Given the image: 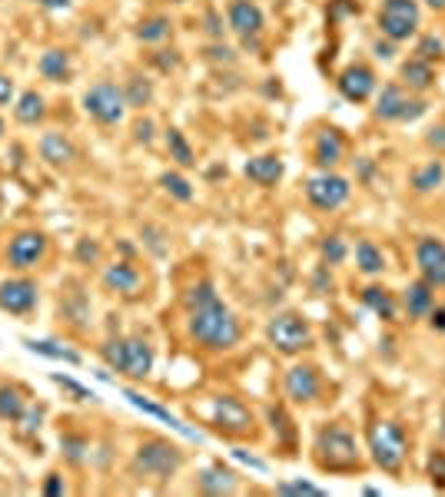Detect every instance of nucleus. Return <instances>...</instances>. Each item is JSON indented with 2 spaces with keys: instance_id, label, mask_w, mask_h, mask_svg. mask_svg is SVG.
Instances as JSON below:
<instances>
[{
  "instance_id": "a878e982",
  "label": "nucleus",
  "mask_w": 445,
  "mask_h": 497,
  "mask_svg": "<svg viewBox=\"0 0 445 497\" xmlns=\"http://www.w3.org/2000/svg\"><path fill=\"white\" fill-rule=\"evenodd\" d=\"M70 70H73L70 51H63V47H51V51H43L41 60H37V73L51 83H63L67 77H70Z\"/></svg>"
},
{
  "instance_id": "3c124183",
  "label": "nucleus",
  "mask_w": 445,
  "mask_h": 497,
  "mask_svg": "<svg viewBox=\"0 0 445 497\" xmlns=\"http://www.w3.org/2000/svg\"><path fill=\"white\" fill-rule=\"evenodd\" d=\"M425 143H429L432 150L445 152V123H439V126H432V130L425 133Z\"/></svg>"
},
{
  "instance_id": "6e6552de",
  "label": "nucleus",
  "mask_w": 445,
  "mask_h": 497,
  "mask_svg": "<svg viewBox=\"0 0 445 497\" xmlns=\"http://www.w3.org/2000/svg\"><path fill=\"white\" fill-rule=\"evenodd\" d=\"M209 425L227 437H246L256 431V415L236 395H217L213 408H209Z\"/></svg>"
},
{
  "instance_id": "37998d69",
  "label": "nucleus",
  "mask_w": 445,
  "mask_h": 497,
  "mask_svg": "<svg viewBox=\"0 0 445 497\" xmlns=\"http://www.w3.org/2000/svg\"><path fill=\"white\" fill-rule=\"evenodd\" d=\"M270 421H273V431H280V435H283V445H292L296 428H292L290 415H286L283 408H270Z\"/></svg>"
},
{
  "instance_id": "c85d7f7f",
  "label": "nucleus",
  "mask_w": 445,
  "mask_h": 497,
  "mask_svg": "<svg viewBox=\"0 0 445 497\" xmlns=\"http://www.w3.org/2000/svg\"><path fill=\"white\" fill-rule=\"evenodd\" d=\"M21 345L27 348V352H33V355L51 358V362H67V365H80L83 362L73 348L60 345V342H51V338H21Z\"/></svg>"
},
{
  "instance_id": "4c0bfd02",
  "label": "nucleus",
  "mask_w": 445,
  "mask_h": 497,
  "mask_svg": "<svg viewBox=\"0 0 445 497\" xmlns=\"http://www.w3.org/2000/svg\"><path fill=\"white\" fill-rule=\"evenodd\" d=\"M276 494H283V497H292V494L296 497H326V487L296 477V481H280V484H276Z\"/></svg>"
},
{
  "instance_id": "2eb2a0df",
  "label": "nucleus",
  "mask_w": 445,
  "mask_h": 497,
  "mask_svg": "<svg viewBox=\"0 0 445 497\" xmlns=\"http://www.w3.org/2000/svg\"><path fill=\"white\" fill-rule=\"evenodd\" d=\"M415 265L432 289H445V243L435 235H422L415 243Z\"/></svg>"
},
{
  "instance_id": "4468645a",
  "label": "nucleus",
  "mask_w": 445,
  "mask_h": 497,
  "mask_svg": "<svg viewBox=\"0 0 445 497\" xmlns=\"http://www.w3.org/2000/svg\"><path fill=\"white\" fill-rule=\"evenodd\" d=\"M283 391L292 405H312L322 395V378L316 365H292L283 378Z\"/></svg>"
},
{
  "instance_id": "13d9d810",
  "label": "nucleus",
  "mask_w": 445,
  "mask_h": 497,
  "mask_svg": "<svg viewBox=\"0 0 445 497\" xmlns=\"http://www.w3.org/2000/svg\"><path fill=\"white\" fill-rule=\"evenodd\" d=\"M156 67L160 70H176V63H180V57H176V51H170V57H153Z\"/></svg>"
},
{
  "instance_id": "864d4df0",
  "label": "nucleus",
  "mask_w": 445,
  "mask_h": 497,
  "mask_svg": "<svg viewBox=\"0 0 445 497\" xmlns=\"http://www.w3.org/2000/svg\"><path fill=\"white\" fill-rule=\"evenodd\" d=\"M312 289H316V292H326V289H332V275H329V265H320V272L312 275Z\"/></svg>"
},
{
  "instance_id": "72a5a7b5",
  "label": "nucleus",
  "mask_w": 445,
  "mask_h": 497,
  "mask_svg": "<svg viewBox=\"0 0 445 497\" xmlns=\"http://www.w3.org/2000/svg\"><path fill=\"white\" fill-rule=\"evenodd\" d=\"M124 97H126V106H134V110H144V106H150V100H153V83L146 80V77H130L124 87Z\"/></svg>"
},
{
  "instance_id": "4be33fe9",
  "label": "nucleus",
  "mask_w": 445,
  "mask_h": 497,
  "mask_svg": "<svg viewBox=\"0 0 445 497\" xmlns=\"http://www.w3.org/2000/svg\"><path fill=\"white\" fill-rule=\"evenodd\" d=\"M283 173H286V166H283V160L280 156H273V152L253 156V160H246V166H243V176H246L249 183L263 186V189H270V186L280 183Z\"/></svg>"
},
{
  "instance_id": "423d86ee",
  "label": "nucleus",
  "mask_w": 445,
  "mask_h": 497,
  "mask_svg": "<svg viewBox=\"0 0 445 497\" xmlns=\"http://www.w3.org/2000/svg\"><path fill=\"white\" fill-rule=\"evenodd\" d=\"M266 342L286 358L302 355L312 345V325L300 312H280L266 325Z\"/></svg>"
},
{
  "instance_id": "cd10ccee",
  "label": "nucleus",
  "mask_w": 445,
  "mask_h": 497,
  "mask_svg": "<svg viewBox=\"0 0 445 497\" xmlns=\"http://www.w3.org/2000/svg\"><path fill=\"white\" fill-rule=\"evenodd\" d=\"M399 77H403V87H409L413 93H425L435 83L432 63L419 60V57H409V60L399 67Z\"/></svg>"
},
{
  "instance_id": "052dcab7",
  "label": "nucleus",
  "mask_w": 445,
  "mask_h": 497,
  "mask_svg": "<svg viewBox=\"0 0 445 497\" xmlns=\"http://www.w3.org/2000/svg\"><path fill=\"white\" fill-rule=\"evenodd\" d=\"M37 4L51 7V11H67V7H70V0H37Z\"/></svg>"
},
{
  "instance_id": "e2e57ef3",
  "label": "nucleus",
  "mask_w": 445,
  "mask_h": 497,
  "mask_svg": "<svg viewBox=\"0 0 445 497\" xmlns=\"http://www.w3.org/2000/svg\"><path fill=\"white\" fill-rule=\"evenodd\" d=\"M425 4H429L432 11H445V0H425Z\"/></svg>"
},
{
  "instance_id": "39448f33",
  "label": "nucleus",
  "mask_w": 445,
  "mask_h": 497,
  "mask_svg": "<svg viewBox=\"0 0 445 497\" xmlns=\"http://www.w3.org/2000/svg\"><path fill=\"white\" fill-rule=\"evenodd\" d=\"M187 465V455L180 445L166 441V437H150L134 451V474L150 477V481H170L180 474V467Z\"/></svg>"
},
{
  "instance_id": "c756f323",
  "label": "nucleus",
  "mask_w": 445,
  "mask_h": 497,
  "mask_svg": "<svg viewBox=\"0 0 445 497\" xmlns=\"http://www.w3.org/2000/svg\"><path fill=\"white\" fill-rule=\"evenodd\" d=\"M23 408H27V391L21 385H0V421H17L23 415Z\"/></svg>"
},
{
  "instance_id": "0e129e2a",
  "label": "nucleus",
  "mask_w": 445,
  "mask_h": 497,
  "mask_svg": "<svg viewBox=\"0 0 445 497\" xmlns=\"http://www.w3.org/2000/svg\"><path fill=\"white\" fill-rule=\"evenodd\" d=\"M4 133H7V123H4V116H0V140H4Z\"/></svg>"
},
{
  "instance_id": "58836bf2",
  "label": "nucleus",
  "mask_w": 445,
  "mask_h": 497,
  "mask_svg": "<svg viewBox=\"0 0 445 497\" xmlns=\"http://www.w3.org/2000/svg\"><path fill=\"white\" fill-rule=\"evenodd\" d=\"M160 186H163L166 193L173 196L176 203H193V196H197V193H193V186H190L180 173H163V176H160Z\"/></svg>"
},
{
  "instance_id": "a19ab883",
  "label": "nucleus",
  "mask_w": 445,
  "mask_h": 497,
  "mask_svg": "<svg viewBox=\"0 0 445 497\" xmlns=\"http://www.w3.org/2000/svg\"><path fill=\"white\" fill-rule=\"evenodd\" d=\"M320 253H322V265H329V269H332V265L346 262L349 249H346V243H342L339 235H329V239H322Z\"/></svg>"
},
{
  "instance_id": "680f3d73",
  "label": "nucleus",
  "mask_w": 445,
  "mask_h": 497,
  "mask_svg": "<svg viewBox=\"0 0 445 497\" xmlns=\"http://www.w3.org/2000/svg\"><path fill=\"white\" fill-rule=\"evenodd\" d=\"M375 57L389 60V57H393V41H389V43H375Z\"/></svg>"
},
{
  "instance_id": "dca6fc26",
  "label": "nucleus",
  "mask_w": 445,
  "mask_h": 497,
  "mask_svg": "<svg viewBox=\"0 0 445 497\" xmlns=\"http://www.w3.org/2000/svg\"><path fill=\"white\" fill-rule=\"evenodd\" d=\"M227 21H229V31L239 33L246 43L256 41L259 33H263V27H266V17H263L259 4H253V0H229Z\"/></svg>"
},
{
  "instance_id": "9d476101",
  "label": "nucleus",
  "mask_w": 445,
  "mask_h": 497,
  "mask_svg": "<svg viewBox=\"0 0 445 497\" xmlns=\"http://www.w3.org/2000/svg\"><path fill=\"white\" fill-rule=\"evenodd\" d=\"M429 103L425 100H413L409 93L403 90V83H385L379 97H375V120L383 123H413L419 116H425Z\"/></svg>"
},
{
  "instance_id": "49530a36",
  "label": "nucleus",
  "mask_w": 445,
  "mask_h": 497,
  "mask_svg": "<svg viewBox=\"0 0 445 497\" xmlns=\"http://www.w3.org/2000/svg\"><path fill=\"white\" fill-rule=\"evenodd\" d=\"M63 315L70 318L73 325H80V328H87V318H90V312H87V305H83V295H77L73 302L63 305Z\"/></svg>"
},
{
  "instance_id": "2f4dec72",
  "label": "nucleus",
  "mask_w": 445,
  "mask_h": 497,
  "mask_svg": "<svg viewBox=\"0 0 445 497\" xmlns=\"http://www.w3.org/2000/svg\"><path fill=\"white\" fill-rule=\"evenodd\" d=\"M442 183H445V162L442 160L425 162V166H419V170L413 173L415 193H432V189H439Z\"/></svg>"
},
{
  "instance_id": "f3484780",
  "label": "nucleus",
  "mask_w": 445,
  "mask_h": 497,
  "mask_svg": "<svg viewBox=\"0 0 445 497\" xmlns=\"http://www.w3.org/2000/svg\"><path fill=\"white\" fill-rule=\"evenodd\" d=\"M336 90L349 103H366L375 93V73L366 63H349L336 80Z\"/></svg>"
},
{
  "instance_id": "473e14b6",
  "label": "nucleus",
  "mask_w": 445,
  "mask_h": 497,
  "mask_svg": "<svg viewBox=\"0 0 445 497\" xmlns=\"http://www.w3.org/2000/svg\"><path fill=\"white\" fill-rule=\"evenodd\" d=\"M60 455H63V461L73 465V467L87 465V457H90V437L73 435V431H63L60 435Z\"/></svg>"
},
{
  "instance_id": "6e6d98bb",
  "label": "nucleus",
  "mask_w": 445,
  "mask_h": 497,
  "mask_svg": "<svg viewBox=\"0 0 445 497\" xmlns=\"http://www.w3.org/2000/svg\"><path fill=\"white\" fill-rule=\"evenodd\" d=\"M207 23H209V27H207L209 37H217V41H219V37H223V21L217 17V11H207Z\"/></svg>"
},
{
  "instance_id": "aec40b11",
  "label": "nucleus",
  "mask_w": 445,
  "mask_h": 497,
  "mask_svg": "<svg viewBox=\"0 0 445 497\" xmlns=\"http://www.w3.org/2000/svg\"><path fill=\"white\" fill-rule=\"evenodd\" d=\"M37 152H41V160L47 166H57V170H67L77 160V146L63 133H43L41 143H37Z\"/></svg>"
},
{
  "instance_id": "393cba45",
  "label": "nucleus",
  "mask_w": 445,
  "mask_h": 497,
  "mask_svg": "<svg viewBox=\"0 0 445 497\" xmlns=\"http://www.w3.org/2000/svg\"><path fill=\"white\" fill-rule=\"evenodd\" d=\"M363 305L369 312H375L383 322H395L399 318V302H395V295L385 289V285H366L363 292H359Z\"/></svg>"
},
{
  "instance_id": "8fccbe9b",
  "label": "nucleus",
  "mask_w": 445,
  "mask_h": 497,
  "mask_svg": "<svg viewBox=\"0 0 445 497\" xmlns=\"http://www.w3.org/2000/svg\"><path fill=\"white\" fill-rule=\"evenodd\" d=\"M144 239H146V245H150L156 255H166V245L160 243V239H163V233H160L156 225H144Z\"/></svg>"
},
{
  "instance_id": "5701e85b",
  "label": "nucleus",
  "mask_w": 445,
  "mask_h": 497,
  "mask_svg": "<svg viewBox=\"0 0 445 497\" xmlns=\"http://www.w3.org/2000/svg\"><path fill=\"white\" fill-rule=\"evenodd\" d=\"M346 156V140H342L339 130H320L316 140H312V160L320 170H332L336 162H342Z\"/></svg>"
},
{
  "instance_id": "603ef678",
  "label": "nucleus",
  "mask_w": 445,
  "mask_h": 497,
  "mask_svg": "<svg viewBox=\"0 0 445 497\" xmlns=\"http://www.w3.org/2000/svg\"><path fill=\"white\" fill-rule=\"evenodd\" d=\"M134 136H136V143H146V146H150V143H153V120H140L134 126Z\"/></svg>"
},
{
  "instance_id": "7ed1b4c3",
  "label": "nucleus",
  "mask_w": 445,
  "mask_h": 497,
  "mask_svg": "<svg viewBox=\"0 0 445 497\" xmlns=\"http://www.w3.org/2000/svg\"><path fill=\"white\" fill-rule=\"evenodd\" d=\"M366 445H369V457L379 471L393 477L403 474L405 457H409V437H405V428L399 421L373 418L369 428H366Z\"/></svg>"
},
{
  "instance_id": "1a4fd4ad",
  "label": "nucleus",
  "mask_w": 445,
  "mask_h": 497,
  "mask_svg": "<svg viewBox=\"0 0 445 497\" xmlns=\"http://www.w3.org/2000/svg\"><path fill=\"white\" fill-rule=\"evenodd\" d=\"M375 21H379V31H383L385 41L405 43L409 37H415L419 23H422V14H419L415 0H383Z\"/></svg>"
},
{
  "instance_id": "4d7b16f0",
  "label": "nucleus",
  "mask_w": 445,
  "mask_h": 497,
  "mask_svg": "<svg viewBox=\"0 0 445 497\" xmlns=\"http://www.w3.org/2000/svg\"><path fill=\"white\" fill-rule=\"evenodd\" d=\"M429 322H432L435 332H445V308H439V305H435L432 312H429Z\"/></svg>"
},
{
  "instance_id": "a211bd4d",
  "label": "nucleus",
  "mask_w": 445,
  "mask_h": 497,
  "mask_svg": "<svg viewBox=\"0 0 445 497\" xmlns=\"http://www.w3.org/2000/svg\"><path fill=\"white\" fill-rule=\"evenodd\" d=\"M120 395H124L126 401H130V405H134V408H140L144 415H153V418H160V421H166V425L173 428L176 435H183V437H187V441H203V435H199L197 428L183 425V421H180V418H176L173 411H166L163 405H156V401H150V398H144V395H140V391H134V388H120Z\"/></svg>"
},
{
  "instance_id": "bf43d9fd",
  "label": "nucleus",
  "mask_w": 445,
  "mask_h": 497,
  "mask_svg": "<svg viewBox=\"0 0 445 497\" xmlns=\"http://www.w3.org/2000/svg\"><path fill=\"white\" fill-rule=\"evenodd\" d=\"M209 57H213V60H223V63H233V51H229V47H209Z\"/></svg>"
},
{
  "instance_id": "6ab92c4d",
  "label": "nucleus",
  "mask_w": 445,
  "mask_h": 497,
  "mask_svg": "<svg viewBox=\"0 0 445 497\" xmlns=\"http://www.w3.org/2000/svg\"><path fill=\"white\" fill-rule=\"evenodd\" d=\"M197 491L209 497H223V494H236L239 491V474L229 471L223 465H209L197 474Z\"/></svg>"
},
{
  "instance_id": "5fc2aeb1",
  "label": "nucleus",
  "mask_w": 445,
  "mask_h": 497,
  "mask_svg": "<svg viewBox=\"0 0 445 497\" xmlns=\"http://www.w3.org/2000/svg\"><path fill=\"white\" fill-rule=\"evenodd\" d=\"M233 457L236 461H243V465H249V467H256V471H266V461H259V457H253V455H246V451H233Z\"/></svg>"
},
{
  "instance_id": "79ce46f5",
  "label": "nucleus",
  "mask_w": 445,
  "mask_h": 497,
  "mask_svg": "<svg viewBox=\"0 0 445 497\" xmlns=\"http://www.w3.org/2000/svg\"><path fill=\"white\" fill-rule=\"evenodd\" d=\"M429 481H432L435 491H445V451L435 447L429 455Z\"/></svg>"
},
{
  "instance_id": "ddd939ff",
  "label": "nucleus",
  "mask_w": 445,
  "mask_h": 497,
  "mask_svg": "<svg viewBox=\"0 0 445 497\" xmlns=\"http://www.w3.org/2000/svg\"><path fill=\"white\" fill-rule=\"evenodd\" d=\"M47 235L37 233V229H23V233L11 235V243H7V262L14 265V269H21V272H27V269H33V265L43 262V255H47Z\"/></svg>"
},
{
  "instance_id": "c9c22d12",
  "label": "nucleus",
  "mask_w": 445,
  "mask_h": 497,
  "mask_svg": "<svg viewBox=\"0 0 445 497\" xmlns=\"http://www.w3.org/2000/svg\"><path fill=\"white\" fill-rule=\"evenodd\" d=\"M356 265H359V272L366 275H379L385 269V259L369 239H363V243L356 245Z\"/></svg>"
},
{
  "instance_id": "412c9836",
  "label": "nucleus",
  "mask_w": 445,
  "mask_h": 497,
  "mask_svg": "<svg viewBox=\"0 0 445 497\" xmlns=\"http://www.w3.org/2000/svg\"><path fill=\"white\" fill-rule=\"evenodd\" d=\"M104 285L110 289V292L134 299V295H140L144 275H140V269H136L134 262H114L104 269Z\"/></svg>"
},
{
  "instance_id": "b1692460",
  "label": "nucleus",
  "mask_w": 445,
  "mask_h": 497,
  "mask_svg": "<svg viewBox=\"0 0 445 497\" xmlns=\"http://www.w3.org/2000/svg\"><path fill=\"white\" fill-rule=\"evenodd\" d=\"M403 305L409 318H429V312L435 308V289L425 279H415L403 289Z\"/></svg>"
},
{
  "instance_id": "0eeeda50",
  "label": "nucleus",
  "mask_w": 445,
  "mask_h": 497,
  "mask_svg": "<svg viewBox=\"0 0 445 497\" xmlns=\"http://www.w3.org/2000/svg\"><path fill=\"white\" fill-rule=\"evenodd\" d=\"M126 110L130 106H126L124 87H116L114 80H100L83 93V113L100 126H120Z\"/></svg>"
},
{
  "instance_id": "f257e3e1",
  "label": "nucleus",
  "mask_w": 445,
  "mask_h": 497,
  "mask_svg": "<svg viewBox=\"0 0 445 497\" xmlns=\"http://www.w3.org/2000/svg\"><path fill=\"white\" fill-rule=\"evenodd\" d=\"M187 305V332L207 352H229L243 342V325L236 312L217 295V285L203 279L183 295Z\"/></svg>"
},
{
  "instance_id": "f704fd0d",
  "label": "nucleus",
  "mask_w": 445,
  "mask_h": 497,
  "mask_svg": "<svg viewBox=\"0 0 445 497\" xmlns=\"http://www.w3.org/2000/svg\"><path fill=\"white\" fill-rule=\"evenodd\" d=\"M170 17H163V14H156V17H146V21H140V27H136V41L144 43H160L170 37Z\"/></svg>"
},
{
  "instance_id": "f03ea898",
  "label": "nucleus",
  "mask_w": 445,
  "mask_h": 497,
  "mask_svg": "<svg viewBox=\"0 0 445 497\" xmlns=\"http://www.w3.org/2000/svg\"><path fill=\"white\" fill-rule=\"evenodd\" d=\"M312 465L326 474H359L366 467L363 451L356 445V435L342 421L322 425L312 441Z\"/></svg>"
},
{
  "instance_id": "a18cd8bd",
  "label": "nucleus",
  "mask_w": 445,
  "mask_h": 497,
  "mask_svg": "<svg viewBox=\"0 0 445 497\" xmlns=\"http://www.w3.org/2000/svg\"><path fill=\"white\" fill-rule=\"evenodd\" d=\"M73 255H77V262L83 265H97L100 262V243H97V239H80L77 249H73Z\"/></svg>"
},
{
  "instance_id": "9b49d317",
  "label": "nucleus",
  "mask_w": 445,
  "mask_h": 497,
  "mask_svg": "<svg viewBox=\"0 0 445 497\" xmlns=\"http://www.w3.org/2000/svg\"><path fill=\"white\" fill-rule=\"evenodd\" d=\"M349 193H352L349 179L339 173H332V170H322L320 176L306 179V199H310L316 209H322V213L339 209V206L349 199Z\"/></svg>"
},
{
  "instance_id": "69168bd1",
  "label": "nucleus",
  "mask_w": 445,
  "mask_h": 497,
  "mask_svg": "<svg viewBox=\"0 0 445 497\" xmlns=\"http://www.w3.org/2000/svg\"><path fill=\"white\" fill-rule=\"evenodd\" d=\"M176 4H183V0H176Z\"/></svg>"
},
{
  "instance_id": "c03bdc74",
  "label": "nucleus",
  "mask_w": 445,
  "mask_h": 497,
  "mask_svg": "<svg viewBox=\"0 0 445 497\" xmlns=\"http://www.w3.org/2000/svg\"><path fill=\"white\" fill-rule=\"evenodd\" d=\"M445 53V43L439 41V37H432V33H429V37H422V41H419V47H415V57H419V60H439V57H442Z\"/></svg>"
},
{
  "instance_id": "de8ad7c7",
  "label": "nucleus",
  "mask_w": 445,
  "mask_h": 497,
  "mask_svg": "<svg viewBox=\"0 0 445 497\" xmlns=\"http://www.w3.org/2000/svg\"><path fill=\"white\" fill-rule=\"evenodd\" d=\"M43 494H47V497H63V494H67V484H63V474H57V471H51V474L43 477Z\"/></svg>"
},
{
  "instance_id": "7c9ffc66",
  "label": "nucleus",
  "mask_w": 445,
  "mask_h": 497,
  "mask_svg": "<svg viewBox=\"0 0 445 497\" xmlns=\"http://www.w3.org/2000/svg\"><path fill=\"white\" fill-rule=\"evenodd\" d=\"M166 152H170V160H173L176 166H183V170L197 166V152H193L190 140L180 130H176V126H170V130H166Z\"/></svg>"
},
{
  "instance_id": "e433bc0d",
  "label": "nucleus",
  "mask_w": 445,
  "mask_h": 497,
  "mask_svg": "<svg viewBox=\"0 0 445 497\" xmlns=\"http://www.w3.org/2000/svg\"><path fill=\"white\" fill-rule=\"evenodd\" d=\"M43 418H47V405H27L23 408V415L14 421V425H17V435L33 437L43 428Z\"/></svg>"
},
{
  "instance_id": "ea45409f",
  "label": "nucleus",
  "mask_w": 445,
  "mask_h": 497,
  "mask_svg": "<svg viewBox=\"0 0 445 497\" xmlns=\"http://www.w3.org/2000/svg\"><path fill=\"white\" fill-rule=\"evenodd\" d=\"M51 382H53L57 388H63V391L70 395V401H97L94 391H90L87 385H80V382H73L70 375H60V372H53Z\"/></svg>"
},
{
  "instance_id": "09e8293b",
  "label": "nucleus",
  "mask_w": 445,
  "mask_h": 497,
  "mask_svg": "<svg viewBox=\"0 0 445 497\" xmlns=\"http://www.w3.org/2000/svg\"><path fill=\"white\" fill-rule=\"evenodd\" d=\"M14 100H17V90H14L11 73L0 70V106H14Z\"/></svg>"
},
{
  "instance_id": "20e7f679",
  "label": "nucleus",
  "mask_w": 445,
  "mask_h": 497,
  "mask_svg": "<svg viewBox=\"0 0 445 497\" xmlns=\"http://www.w3.org/2000/svg\"><path fill=\"white\" fill-rule=\"evenodd\" d=\"M100 358H104L107 368H114L116 375H126L134 382H144L150 372H153V345L146 338H107L100 345Z\"/></svg>"
},
{
  "instance_id": "bb28decb",
  "label": "nucleus",
  "mask_w": 445,
  "mask_h": 497,
  "mask_svg": "<svg viewBox=\"0 0 445 497\" xmlns=\"http://www.w3.org/2000/svg\"><path fill=\"white\" fill-rule=\"evenodd\" d=\"M47 116V100H43V93L37 90H23L17 100H14V120L21 123V126H37L43 123Z\"/></svg>"
},
{
  "instance_id": "f8f14e48",
  "label": "nucleus",
  "mask_w": 445,
  "mask_h": 497,
  "mask_svg": "<svg viewBox=\"0 0 445 497\" xmlns=\"http://www.w3.org/2000/svg\"><path fill=\"white\" fill-rule=\"evenodd\" d=\"M41 302V289L33 279L27 275H17V279H7L0 282V312L7 315H31Z\"/></svg>"
}]
</instances>
